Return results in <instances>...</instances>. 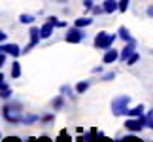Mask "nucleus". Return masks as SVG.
<instances>
[{"label": "nucleus", "mask_w": 153, "mask_h": 142, "mask_svg": "<svg viewBox=\"0 0 153 142\" xmlns=\"http://www.w3.org/2000/svg\"><path fill=\"white\" fill-rule=\"evenodd\" d=\"M21 110H23V104L17 102V100H11L2 108V114H4V120L8 123H21Z\"/></svg>", "instance_id": "obj_1"}, {"label": "nucleus", "mask_w": 153, "mask_h": 142, "mask_svg": "<svg viewBox=\"0 0 153 142\" xmlns=\"http://www.w3.org/2000/svg\"><path fill=\"white\" fill-rule=\"evenodd\" d=\"M131 100H132V99L128 97V95H119V97H115L114 100H111V114H114L115 117H119V116H127Z\"/></svg>", "instance_id": "obj_2"}, {"label": "nucleus", "mask_w": 153, "mask_h": 142, "mask_svg": "<svg viewBox=\"0 0 153 142\" xmlns=\"http://www.w3.org/2000/svg\"><path fill=\"white\" fill-rule=\"evenodd\" d=\"M115 40H119V36H117V34H108L106 31H100L95 36V47L97 49H110L111 46H114V42Z\"/></svg>", "instance_id": "obj_3"}, {"label": "nucleus", "mask_w": 153, "mask_h": 142, "mask_svg": "<svg viewBox=\"0 0 153 142\" xmlns=\"http://www.w3.org/2000/svg\"><path fill=\"white\" fill-rule=\"evenodd\" d=\"M66 40L68 44H79V42H83L85 40V32H83V28H79V27H72V28H68L66 31Z\"/></svg>", "instance_id": "obj_4"}, {"label": "nucleus", "mask_w": 153, "mask_h": 142, "mask_svg": "<svg viewBox=\"0 0 153 142\" xmlns=\"http://www.w3.org/2000/svg\"><path fill=\"white\" fill-rule=\"evenodd\" d=\"M125 129L131 133H140L144 131V123L138 120V117H128V120L125 121Z\"/></svg>", "instance_id": "obj_5"}, {"label": "nucleus", "mask_w": 153, "mask_h": 142, "mask_svg": "<svg viewBox=\"0 0 153 142\" xmlns=\"http://www.w3.org/2000/svg\"><path fill=\"white\" fill-rule=\"evenodd\" d=\"M134 51H136V40H132V42H127V44H125V47H123L121 53H119V61L127 63V59L131 57Z\"/></svg>", "instance_id": "obj_6"}, {"label": "nucleus", "mask_w": 153, "mask_h": 142, "mask_svg": "<svg viewBox=\"0 0 153 142\" xmlns=\"http://www.w3.org/2000/svg\"><path fill=\"white\" fill-rule=\"evenodd\" d=\"M119 53H121V51L114 49V47L106 49V51H104V55H102V63H104V64H111V63H115L117 59H119Z\"/></svg>", "instance_id": "obj_7"}, {"label": "nucleus", "mask_w": 153, "mask_h": 142, "mask_svg": "<svg viewBox=\"0 0 153 142\" xmlns=\"http://www.w3.org/2000/svg\"><path fill=\"white\" fill-rule=\"evenodd\" d=\"M2 51L6 53V55H11L13 59H17L23 53V49L17 44H2Z\"/></svg>", "instance_id": "obj_8"}, {"label": "nucleus", "mask_w": 153, "mask_h": 142, "mask_svg": "<svg viewBox=\"0 0 153 142\" xmlns=\"http://www.w3.org/2000/svg\"><path fill=\"white\" fill-rule=\"evenodd\" d=\"M28 36H30V46H38L42 42V36H40V27H30L28 28Z\"/></svg>", "instance_id": "obj_9"}, {"label": "nucleus", "mask_w": 153, "mask_h": 142, "mask_svg": "<svg viewBox=\"0 0 153 142\" xmlns=\"http://www.w3.org/2000/svg\"><path fill=\"white\" fill-rule=\"evenodd\" d=\"M102 8H104V13H114V11L119 10V0H104L102 2Z\"/></svg>", "instance_id": "obj_10"}, {"label": "nucleus", "mask_w": 153, "mask_h": 142, "mask_svg": "<svg viewBox=\"0 0 153 142\" xmlns=\"http://www.w3.org/2000/svg\"><path fill=\"white\" fill-rule=\"evenodd\" d=\"M53 28H55V25L49 21H45L42 27H40V36H42V40H48L51 34H53Z\"/></svg>", "instance_id": "obj_11"}, {"label": "nucleus", "mask_w": 153, "mask_h": 142, "mask_svg": "<svg viewBox=\"0 0 153 142\" xmlns=\"http://www.w3.org/2000/svg\"><path fill=\"white\" fill-rule=\"evenodd\" d=\"M142 114H146V106L144 104H136L134 108H128V112H127L128 117H140Z\"/></svg>", "instance_id": "obj_12"}, {"label": "nucleus", "mask_w": 153, "mask_h": 142, "mask_svg": "<svg viewBox=\"0 0 153 142\" xmlns=\"http://www.w3.org/2000/svg\"><path fill=\"white\" fill-rule=\"evenodd\" d=\"M117 36H119V40H123V42H132V34L131 32H128V28L127 27H119V31H117Z\"/></svg>", "instance_id": "obj_13"}, {"label": "nucleus", "mask_w": 153, "mask_h": 142, "mask_svg": "<svg viewBox=\"0 0 153 142\" xmlns=\"http://www.w3.org/2000/svg\"><path fill=\"white\" fill-rule=\"evenodd\" d=\"M74 25L76 27H79V28H85V27H89V25H93V17H78V19L74 21Z\"/></svg>", "instance_id": "obj_14"}, {"label": "nucleus", "mask_w": 153, "mask_h": 142, "mask_svg": "<svg viewBox=\"0 0 153 142\" xmlns=\"http://www.w3.org/2000/svg\"><path fill=\"white\" fill-rule=\"evenodd\" d=\"M89 87H91V81H89V80H81V81H78V84H76V93L81 95V93H85L87 89H89Z\"/></svg>", "instance_id": "obj_15"}, {"label": "nucleus", "mask_w": 153, "mask_h": 142, "mask_svg": "<svg viewBox=\"0 0 153 142\" xmlns=\"http://www.w3.org/2000/svg\"><path fill=\"white\" fill-rule=\"evenodd\" d=\"M36 121H40V116H36V114H27L21 117V123H25V125H32Z\"/></svg>", "instance_id": "obj_16"}, {"label": "nucleus", "mask_w": 153, "mask_h": 142, "mask_svg": "<svg viewBox=\"0 0 153 142\" xmlns=\"http://www.w3.org/2000/svg\"><path fill=\"white\" fill-rule=\"evenodd\" d=\"M51 106H53V110H61L62 106H64V95L61 93L59 97L53 99V100H51Z\"/></svg>", "instance_id": "obj_17"}, {"label": "nucleus", "mask_w": 153, "mask_h": 142, "mask_svg": "<svg viewBox=\"0 0 153 142\" xmlns=\"http://www.w3.org/2000/svg\"><path fill=\"white\" fill-rule=\"evenodd\" d=\"M19 23H21V25H32V23H34V15H30V13H21L19 15Z\"/></svg>", "instance_id": "obj_18"}, {"label": "nucleus", "mask_w": 153, "mask_h": 142, "mask_svg": "<svg viewBox=\"0 0 153 142\" xmlns=\"http://www.w3.org/2000/svg\"><path fill=\"white\" fill-rule=\"evenodd\" d=\"M19 76H21V64L13 61L11 63V78H19Z\"/></svg>", "instance_id": "obj_19"}, {"label": "nucleus", "mask_w": 153, "mask_h": 142, "mask_svg": "<svg viewBox=\"0 0 153 142\" xmlns=\"http://www.w3.org/2000/svg\"><path fill=\"white\" fill-rule=\"evenodd\" d=\"M61 93H62V95H66V97H70V99H74V97H76V89H72L70 85H61Z\"/></svg>", "instance_id": "obj_20"}, {"label": "nucleus", "mask_w": 153, "mask_h": 142, "mask_svg": "<svg viewBox=\"0 0 153 142\" xmlns=\"http://www.w3.org/2000/svg\"><path fill=\"white\" fill-rule=\"evenodd\" d=\"M11 95H13V93H11V87H6V89L0 91V99H2V100H8V99H11Z\"/></svg>", "instance_id": "obj_21"}, {"label": "nucleus", "mask_w": 153, "mask_h": 142, "mask_svg": "<svg viewBox=\"0 0 153 142\" xmlns=\"http://www.w3.org/2000/svg\"><path fill=\"white\" fill-rule=\"evenodd\" d=\"M128 6H131V0H119V10H117V11L125 13V11L128 10Z\"/></svg>", "instance_id": "obj_22"}, {"label": "nucleus", "mask_w": 153, "mask_h": 142, "mask_svg": "<svg viewBox=\"0 0 153 142\" xmlns=\"http://www.w3.org/2000/svg\"><path fill=\"white\" fill-rule=\"evenodd\" d=\"M138 61H140V55H138V53H136V51H134V53H132V55H131V57H128V59H127V64H131V67H132V64H136Z\"/></svg>", "instance_id": "obj_23"}, {"label": "nucleus", "mask_w": 153, "mask_h": 142, "mask_svg": "<svg viewBox=\"0 0 153 142\" xmlns=\"http://www.w3.org/2000/svg\"><path fill=\"white\" fill-rule=\"evenodd\" d=\"M53 120H55V116H53V114H45V116L40 117V121H42V123H51Z\"/></svg>", "instance_id": "obj_24"}, {"label": "nucleus", "mask_w": 153, "mask_h": 142, "mask_svg": "<svg viewBox=\"0 0 153 142\" xmlns=\"http://www.w3.org/2000/svg\"><path fill=\"white\" fill-rule=\"evenodd\" d=\"M115 78V72H106V74H102V81H111Z\"/></svg>", "instance_id": "obj_25"}, {"label": "nucleus", "mask_w": 153, "mask_h": 142, "mask_svg": "<svg viewBox=\"0 0 153 142\" xmlns=\"http://www.w3.org/2000/svg\"><path fill=\"white\" fill-rule=\"evenodd\" d=\"M95 142H111V140H108L104 137V133H98L97 131V138H95Z\"/></svg>", "instance_id": "obj_26"}, {"label": "nucleus", "mask_w": 153, "mask_h": 142, "mask_svg": "<svg viewBox=\"0 0 153 142\" xmlns=\"http://www.w3.org/2000/svg\"><path fill=\"white\" fill-rule=\"evenodd\" d=\"M93 15H100V13H104V8L102 6H93Z\"/></svg>", "instance_id": "obj_27"}, {"label": "nucleus", "mask_w": 153, "mask_h": 142, "mask_svg": "<svg viewBox=\"0 0 153 142\" xmlns=\"http://www.w3.org/2000/svg\"><path fill=\"white\" fill-rule=\"evenodd\" d=\"M93 6H95V4H93V0H83V8H85V11H91Z\"/></svg>", "instance_id": "obj_28"}, {"label": "nucleus", "mask_w": 153, "mask_h": 142, "mask_svg": "<svg viewBox=\"0 0 153 142\" xmlns=\"http://www.w3.org/2000/svg\"><path fill=\"white\" fill-rule=\"evenodd\" d=\"M6 87H10V85L6 84V80H4V74L0 72V91H2V89H6Z\"/></svg>", "instance_id": "obj_29"}, {"label": "nucleus", "mask_w": 153, "mask_h": 142, "mask_svg": "<svg viewBox=\"0 0 153 142\" xmlns=\"http://www.w3.org/2000/svg\"><path fill=\"white\" fill-rule=\"evenodd\" d=\"M119 142H142V140H138V138H134V137H125V138H121Z\"/></svg>", "instance_id": "obj_30"}, {"label": "nucleus", "mask_w": 153, "mask_h": 142, "mask_svg": "<svg viewBox=\"0 0 153 142\" xmlns=\"http://www.w3.org/2000/svg\"><path fill=\"white\" fill-rule=\"evenodd\" d=\"M6 57H8V55H6L4 51H0V68L4 67V63H6Z\"/></svg>", "instance_id": "obj_31"}, {"label": "nucleus", "mask_w": 153, "mask_h": 142, "mask_svg": "<svg viewBox=\"0 0 153 142\" xmlns=\"http://www.w3.org/2000/svg\"><path fill=\"white\" fill-rule=\"evenodd\" d=\"M4 40H8V34L4 31H0V44H4Z\"/></svg>", "instance_id": "obj_32"}, {"label": "nucleus", "mask_w": 153, "mask_h": 142, "mask_svg": "<svg viewBox=\"0 0 153 142\" xmlns=\"http://www.w3.org/2000/svg\"><path fill=\"white\" fill-rule=\"evenodd\" d=\"M146 13H148V17H153V4L148 6V10H146Z\"/></svg>", "instance_id": "obj_33"}, {"label": "nucleus", "mask_w": 153, "mask_h": 142, "mask_svg": "<svg viewBox=\"0 0 153 142\" xmlns=\"http://www.w3.org/2000/svg\"><path fill=\"white\" fill-rule=\"evenodd\" d=\"M102 70H104L102 67H95V68H93V70H91V72H95V74H100V72H102Z\"/></svg>", "instance_id": "obj_34"}, {"label": "nucleus", "mask_w": 153, "mask_h": 142, "mask_svg": "<svg viewBox=\"0 0 153 142\" xmlns=\"http://www.w3.org/2000/svg\"><path fill=\"white\" fill-rule=\"evenodd\" d=\"M48 21H49V23H53V25H55V27L59 25V19H57V17H49V19H48Z\"/></svg>", "instance_id": "obj_35"}, {"label": "nucleus", "mask_w": 153, "mask_h": 142, "mask_svg": "<svg viewBox=\"0 0 153 142\" xmlns=\"http://www.w3.org/2000/svg\"><path fill=\"white\" fill-rule=\"evenodd\" d=\"M66 25H68L66 21H59V25H57V27H59V28H64V27H66Z\"/></svg>", "instance_id": "obj_36"}, {"label": "nucleus", "mask_w": 153, "mask_h": 142, "mask_svg": "<svg viewBox=\"0 0 153 142\" xmlns=\"http://www.w3.org/2000/svg\"><path fill=\"white\" fill-rule=\"evenodd\" d=\"M38 142H53V140L48 138V137H42V138H38Z\"/></svg>", "instance_id": "obj_37"}, {"label": "nucleus", "mask_w": 153, "mask_h": 142, "mask_svg": "<svg viewBox=\"0 0 153 142\" xmlns=\"http://www.w3.org/2000/svg\"><path fill=\"white\" fill-rule=\"evenodd\" d=\"M76 142H85V140H83V137H78V140H76Z\"/></svg>", "instance_id": "obj_38"}, {"label": "nucleus", "mask_w": 153, "mask_h": 142, "mask_svg": "<svg viewBox=\"0 0 153 142\" xmlns=\"http://www.w3.org/2000/svg\"><path fill=\"white\" fill-rule=\"evenodd\" d=\"M27 142H38V138H28Z\"/></svg>", "instance_id": "obj_39"}, {"label": "nucleus", "mask_w": 153, "mask_h": 142, "mask_svg": "<svg viewBox=\"0 0 153 142\" xmlns=\"http://www.w3.org/2000/svg\"><path fill=\"white\" fill-rule=\"evenodd\" d=\"M0 51H2V44H0Z\"/></svg>", "instance_id": "obj_40"}, {"label": "nucleus", "mask_w": 153, "mask_h": 142, "mask_svg": "<svg viewBox=\"0 0 153 142\" xmlns=\"http://www.w3.org/2000/svg\"><path fill=\"white\" fill-rule=\"evenodd\" d=\"M0 138H2V135H0Z\"/></svg>", "instance_id": "obj_41"}]
</instances>
